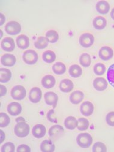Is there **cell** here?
<instances>
[{"label":"cell","mask_w":114,"mask_h":152,"mask_svg":"<svg viewBox=\"0 0 114 152\" xmlns=\"http://www.w3.org/2000/svg\"><path fill=\"white\" fill-rule=\"evenodd\" d=\"M92 150L94 152H106L107 151V148L103 142H96L93 145Z\"/></svg>","instance_id":"36"},{"label":"cell","mask_w":114,"mask_h":152,"mask_svg":"<svg viewBox=\"0 0 114 152\" xmlns=\"http://www.w3.org/2000/svg\"><path fill=\"white\" fill-rule=\"evenodd\" d=\"M10 118L6 113H0V126L1 128H5L7 126L10 124Z\"/></svg>","instance_id":"34"},{"label":"cell","mask_w":114,"mask_h":152,"mask_svg":"<svg viewBox=\"0 0 114 152\" xmlns=\"http://www.w3.org/2000/svg\"><path fill=\"white\" fill-rule=\"evenodd\" d=\"M17 46L21 49H26L29 46V39L25 35H20L16 39Z\"/></svg>","instance_id":"17"},{"label":"cell","mask_w":114,"mask_h":152,"mask_svg":"<svg viewBox=\"0 0 114 152\" xmlns=\"http://www.w3.org/2000/svg\"><path fill=\"white\" fill-rule=\"evenodd\" d=\"M16 122L17 123L21 122H25V119H24V118H22V117H19V118H16Z\"/></svg>","instance_id":"44"},{"label":"cell","mask_w":114,"mask_h":152,"mask_svg":"<svg viewBox=\"0 0 114 152\" xmlns=\"http://www.w3.org/2000/svg\"><path fill=\"white\" fill-rule=\"evenodd\" d=\"M29 126L25 122L17 123L14 128V132L15 135L19 138H24L26 137L29 134Z\"/></svg>","instance_id":"1"},{"label":"cell","mask_w":114,"mask_h":152,"mask_svg":"<svg viewBox=\"0 0 114 152\" xmlns=\"http://www.w3.org/2000/svg\"><path fill=\"white\" fill-rule=\"evenodd\" d=\"M110 16L112 18V19L114 20V8L112 10V11L110 12Z\"/></svg>","instance_id":"45"},{"label":"cell","mask_w":114,"mask_h":152,"mask_svg":"<svg viewBox=\"0 0 114 152\" xmlns=\"http://www.w3.org/2000/svg\"><path fill=\"white\" fill-rule=\"evenodd\" d=\"M79 63L84 67H88L91 64V56L87 53H82L79 58Z\"/></svg>","instance_id":"31"},{"label":"cell","mask_w":114,"mask_h":152,"mask_svg":"<svg viewBox=\"0 0 114 152\" xmlns=\"http://www.w3.org/2000/svg\"><path fill=\"white\" fill-rule=\"evenodd\" d=\"M6 18L4 15L3 13H1V25H3V23L5 22Z\"/></svg>","instance_id":"43"},{"label":"cell","mask_w":114,"mask_h":152,"mask_svg":"<svg viewBox=\"0 0 114 152\" xmlns=\"http://www.w3.org/2000/svg\"><path fill=\"white\" fill-rule=\"evenodd\" d=\"M7 110L9 115L11 116H16L21 113L22 107L19 103L17 102H12L8 105Z\"/></svg>","instance_id":"9"},{"label":"cell","mask_w":114,"mask_h":152,"mask_svg":"<svg viewBox=\"0 0 114 152\" xmlns=\"http://www.w3.org/2000/svg\"><path fill=\"white\" fill-rule=\"evenodd\" d=\"M1 38H2V36H3V31H2V30H1Z\"/></svg>","instance_id":"46"},{"label":"cell","mask_w":114,"mask_h":152,"mask_svg":"<svg viewBox=\"0 0 114 152\" xmlns=\"http://www.w3.org/2000/svg\"><path fill=\"white\" fill-rule=\"evenodd\" d=\"M78 120L73 116H68L64 121V125L68 130H74L78 126Z\"/></svg>","instance_id":"25"},{"label":"cell","mask_w":114,"mask_h":152,"mask_svg":"<svg viewBox=\"0 0 114 152\" xmlns=\"http://www.w3.org/2000/svg\"><path fill=\"white\" fill-rule=\"evenodd\" d=\"M0 72H1L0 82L1 83H7L10 80L12 77V72L10 70L7 68H1Z\"/></svg>","instance_id":"27"},{"label":"cell","mask_w":114,"mask_h":152,"mask_svg":"<svg viewBox=\"0 0 114 152\" xmlns=\"http://www.w3.org/2000/svg\"><path fill=\"white\" fill-rule=\"evenodd\" d=\"M94 72L97 75H102L106 72V66L102 63H97L94 66Z\"/></svg>","instance_id":"35"},{"label":"cell","mask_w":114,"mask_h":152,"mask_svg":"<svg viewBox=\"0 0 114 152\" xmlns=\"http://www.w3.org/2000/svg\"><path fill=\"white\" fill-rule=\"evenodd\" d=\"M76 141L79 146L84 148H87L91 145L93 138L88 133H81L78 135Z\"/></svg>","instance_id":"2"},{"label":"cell","mask_w":114,"mask_h":152,"mask_svg":"<svg viewBox=\"0 0 114 152\" xmlns=\"http://www.w3.org/2000/svg\"><path fill=\"white\" fill-rule=\"evenodd\" d=\"M1 46L2 49L6 52H12L15 48V43L11 37H6L1 41Z\"/></svg>","instance_id":"12"},{"label":"cell","mask_w":114,"mask_h":152,"mask_svg":"<svg viewBox=\"0 0 114 152\" xmlns=\"http://www.w3.org/2000/svg\"><path fill=\"white\" fill-rule=\"evenodd\" d=\"M40 149L43 152H53L55 151V145L51 140H45L42 142Z\"/></svg>","instance_id":"24"},{"label":"cell","mask_w":114,"mask_h":152,"mask_svg":"<svg viewBox=\"0 0 114 152\" xmlns=\"http://www.w3.org/2000/svg\"><path fill=\"white\" fill-rule=\"evenodd\" d=\"M15 151V146L12 142H6L1 147L2 152H14Z\"/></svg>","instance_id":"37"},{"label":"cell","mask_w":114,"mask_h":152,"mask_svg":"<svg viewBox=\"0 0 114 152\" xmlns=\"http://www.w3.org/2000/svg\"><path fill=\"white\" fill-rule=\"evenodd\" d=\"M46 37L49 43H55L59 39V35L56 31L54 29H51L46 33Z\"/></svg>","instance_id":"29"},{"label":"cell","mask_w":114,"mask_h":152,"mask_svg":"<svg viewBox=\"0 0 114 152\" xmlns=\"http://www.w3.org/2000/svg\"><path fill=\"white\" fill-rule=\"evenodd\" d=\"M106 121L108 125L114 127V111H111L107 114Z\"/></svg>","instance_id":"38"},{"label":"cell","mask_w":114,"mask_h":152,"mask_svg":"<svg viewBox=\"0 0 114 152\" xmlns=\"http://www.w3.org/2000/svg\"><path fill=\"white\" fill-rule=\"evenodd\" d=\"M42 98V90L38 87L32 88L29 94V99L32 103H38Z\"/></svg>","instance_id":"7"},{"label":"cell","mask_w":114,"mask_h":152,"mask_svg":"<svg viewBox=\"0 0 114 152\" xmlns=\"http://www.w3.org/2000/svg\"><path fill=\"white\" fill-rule=\"evenodd\" d=\"M69 74L73 78H78L82 74V69L78 65H72L69 68Z\"/></svg>","instance_id":"23"},{"label":"cell","mask_w":114,"mask_h":152,"mask_svg":"<svg viewBox=\"0 0 114 152\" xmlns=\"http://www.w3.org/2000/svg\"><path fill=\"white\" fill-rule=\"evenodd\" d=\"M18 152H30L31 148L29 146L26 144H21L18 146L17 148Z\"/></svg>","instance_id":"40"},{"label":"cell","mask_w":114,"mask_h":152,"mask_svg":"<svg viewBox=\"0 0 114 152\" xmlns=\"http://www.w3.org/2000/svg\"><path fill=\"white\" fill-rule=\"evenodd\" d=\"M78 122L77 127L78 130L83 131L88 129L90 125V122L88 119L84 118H81L78 120Z\"/></svg>","instance_id":"32"},{"label":"cell","mask_w":114,"mask_h":152,"mask_svg":"<svg viewBox=\"0 0 114 152\" xmlns=\"http://www.w3.org/2000/svg\"><path fill=\"white\" fill-rule=\"evenodd\" d=\"M1 64L5 66L11 67L15 65L16 62V57L10 53H6L3 55L1 58Z\"/></svg>","instance_id":"14"},{"label":"cell","mask_w":114,"mask_h":152,"mask_svg":"<svg viewBox=\"0 0 114 152\" xmlns=\"http://www.w3.org/2000/svg\"><path fill=\"white\" fill-rule=\"evenodd\" d=\"M73 83L71 80L68 79H63L60 83L59 88L60 90L64 93H68L73 89Z\"/></svg>","instance_id":"20"},{"label":"cell","mask_w":114,"mask_h":152,"mask_svg":"<svg viewBox=\"0 0 114 152\" xmlns=\"http://www.w3.org/2000/svg\"><path fill=\"white\" fill-rule=\"evenodd\" d=\"M0 89H1V94H0V96H1V97H2L6 94L7 89L4 86H3L2 85H0Z\"/></svg>","instance_id":"41"},{"label":"cell","mask_w":114,"mask_h":152,"mask_svg":"<svg viewBox=\"0 0 114 152\" xmlns=\"http://www.w3.org/2000/svg\"><path fill=\"white\" fill-rule=\"evenodd\" d=\"M43 60L48 64L54 62L56 59L55 53L51 50H47L43 52L42 55Z\"/></svg>","instance_id":"30"},{"label":"cell","mask_w":114,"mask_h":152,"mask_svg":"<svg viewBox=\"0 0 114 152\" xmlns=\"http://www.w3.org/2000/svg\"><path fill=\"white\" fill-rule=\"evenodd\" d=\"M93 26L97 30H101L104 29L107 25L106 19L102 16H97L93 22Z\"/></svg>","instance_id":"22"},{"label":"cell","mask_w":114,"mask_h":152,"mask_svg":"<svg viewBox=\"0 0 114 152\" xmlns=\"http://www.w3.org/2000/svg\"><path fill=\"white\" fill-rule=\"evenodd\" d=\"M96 9L99 13L106 15L110 10V5L106 1H100L96 4Z\"/></svg>","instance_id":"21"},{"label":"cell","mask_w":114,"mask_h":152,"mask_svg":"<svg viewBox=\"0 0 114 152\" xmlns=\"http://www.w3.org/2000/svg\"><path fill=\"white\" fill-rule=\"evenodd\" d=\"M107 79L109 84L114 88V64H112L107 69Z\"/></svg>","instance_id":"33"},{"label":"cell","mask_w":114,"mask_h":152,"mask_svg":"<svg viewBox=\"0 0 114 152\" xmlns=\"http://www.w3.org/2000/svg\"><path fill=\"white\" fill-rule=\"evenodd\" d=\"M6 32L11 35H15L21 31V26L19 23L16 21H10L5 26Z\"/></svg>","instance_id":"6"},{"label":"cell","mask_w":114,"mask_h":152,"mask_svg":"<svg viewBox=\"0 0 114 152\" xmlns=\"http://www.w3.org/2000/svg\"><path fill=\"white\" fill-rule=\"evenodd\" d=\"M52 71L55 74L62 75L65 72L66 66L63 63L58 62L53 65Z\"/></svg>","instance_id":"28"},{"label":"cell","mask_w":114,"mask_h":152,"mask_svg":"<svg viewBox=\"0 0 114 152\" xmlns=\"http://www.w3.org/2000/svg\"><path fill=\"white\" fill-rule=\"evenodd\" d=\"M99 56L103 61H108L113 56V51L110 47L103 46L100 48L99 52Z\"/></svg>","instance_id":"11"},{"label":"cell","mask_w":114,"mask_h":152,"mask_svg":"<svg viewBox=\"0 0 114 152\" xmlns=\"http://www.w3.org/2000/svg\"><path fill=\"white\" fill-rule=\"evenodd\" d=\"M46 132V129L45 126L42 124L35 125L32 130V134L33 136L36 138H43Z\"/></svg>","instance_id":"13"},{"label":"cell","mask_w":114,"mask_h":152,"mask_svg":"<svg viewBox=\"0 0 114 152\" xmlns=\"http://www.w3.org/2000/svg\"><path fill=\"white\" fill-rule=\"evenodd\" d=\"M44 98L46 104L53 106L54 108L56 107L58 101V96L57 94L53 92H47L45 94Z\"/></svg>","instance_id":"10"},{"label":"cell","mask_w":114,"mask_h":152,"mask_svg":"<svg viewBox=\"0 0 114 152\" xmlns=\"http://www.w3.org/2000/svg\"><path fill=\"white\" fill-rule=\"evenodd\" d=\"M0 132H1V142H0V143L1 144L4 141L5 138H6V135H5V134L3 132V131L1 130V131H0Z\"/></svg>","instance_id":"42"},{"label":"cell","mask_w":114,"mask_h":152,"mask_svg":"<svg viewBox=\"0 0 114 152\" xmlns=\"http://www.w3.org/2000/svg\"><path fill=\"white\" fill-rule=\"evenodd\" d=\"M64 132L63 127L59 125H55L50 128L49 130V135L51 138L56 139L60 137Z\"/></svg>","instance_id":"15"},{"label":"cell","mask_w":114,"mask_h":152,"mask_svg":"<svg viewBox=\"0 0 114 152\" xmlns=\"http://www.w3.org/2000/svg\"><path fill=\"white\" fill-rule=\"evenodd\" d=\"M84 98V94L81 91H76L73 92L70 95V101L73 104H79Z\"/></svg>","instance_id":"18"},{"label":"cell","mask_w":114,"mask_h":152,"mask_svg":"<svg viewBox=\"0 0 114 152\" xmlns=\"http://www.w3.org/2000/svg\"><path fill=\"white\" fill-rule=\"evenodd\" d=\"M54 116V110H51L48 111L47 114V119L52 123H57V121L56 118Z\"/></svg>","instance_id":"39"},{"label":"cell","mask_w":114,"mask_h":152,"mask_svg":"<svg viewBox=\"0 0 114 152\" xmlns=\"http://www.w3.org/2000/svg\"><path fill=\"white\" fill-rule=\"evenodd\" d=\"M48 40L46 37H39L34 42V46L38 49H44L48 46Z\"/></svg>","instance_id":"26"},{"label":"cell","mask_w":114,"mask_h":152,"mask_svg":"<svg viewBox=\"0 0 114 152\" xmlns=\"http://www.w3.org/2000/svg\"><path fill=\"white\" fill-rule=\"evenodd\" d=\"M93 86L97 91H103L107 88V82L103 77H97L93 82Z\"/></svg>","instance_id":"16"},{"label":"cell","mask_w":114,"mask_h":152,"mask_svg":"<svg viewBox=\"0 0 114 152\" xmlns=\"http://www.w3.org/2000/svg\"><path fill=\"white\" fill-rule=\"evenodd\" d=\"M94 42V37L93 34L88 32L82 34L79 38L81 46L85 48H90Z\"/></svg>","instance_id":"5"},{"label":"cell","mask_w":114,"mask_h":152,"mask_svg":"<svg viewBox=\"0 0 114 152\" xmlns=\"http://www.w3.org/2000/svg\"><path fill=\"white\" fill-rule=\"evenodd\" d=\"M22 59L26 64L34 65L37 62L39 56L35 50L29 49L24 52L22 55Z\"/></svg>","instance_id":"3"},{"label":"cell","mask_w":114,"mask_h":152,"mask_svg":"<svg viewBox=\"0 0 114 152\" xmlns=\"http://www.w3.org/2000/svg\"><path fill=\"white\" fill-rule=\"evenodd\" d=\"M56 83V80L52 75H46L42 80V85L46 89H51L53 88Z\"/></svg>","instance_id":"19"},{"label":"cell","mask_w":114,"mask_h":152,"mask_svg":"<svg viewBox=\"0 0 114 152\" xmlns=\"http://www.w3.org/2000/svg\"><path fill=\"white\" fill-rule=\"evenodd\" d=\"M94 110V105L90 101H85L82 103L80 107V111L84 116H90L93 113Z\"/></svg>","instance_id":"8"},{"label":"cell","mask_w":114,"mask_h":152,"mask_svg":"<svg viewBox=\"0 0 114 152\" xmlns=\"http://www.w3.org/2000/svg\"><path fill=\"white\" fill-rule=\"evenodd\" d=\"M10 94L13 99L21 101L25 98L26 91L24 86L21 85H17L12 89Z\"/></svg>","instance_id":"4"}]
</instances>
